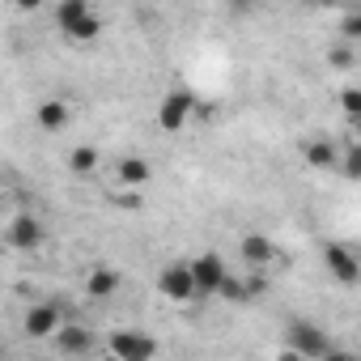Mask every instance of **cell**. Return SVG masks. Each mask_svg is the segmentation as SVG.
I'll list each match as a JSON object with an SVG mask.
<instances>
[{"label":"cell","mask_w":361,"mask_h":361,"mask_svg":"<svg viewBox=\"0 0 361 361\" xmlns=\"http://www.w3.org/2000/svg\"><path fill=\"white\" fill-rule=\"evenodd\" d=\"M60 323H64V306L60 302H35L22 314V336L26 340H51Z\"/></svg>","instance_id":"cell-7"},{"label":"cell","mask_w":361,"mask_h":361,"mask_svg":"<svg viewBox=\"0 0 361 361\" xmlns=\"http://www.w3.org/2000/svg\"><path fill=\"white\" fill-rule=\"evenodd\" d=\"M331 60H336L340 68H348V64H353V47H348V43H344V47H331Z\"/></svg>","instance_id":"cell-20"},{"label":"cell","mask_w":361,"mask_h":361,"mask_svg":"<svg viewBox=\"0 0 361 361\" xmlns=\"http://www.w3.org/2000/svg\"><path fill=\"white\" fill-rule=\"evenodd\" d=\"M323 264H327V272H331L344 289H353V285L361 281V259H357V251H353L348 243H327V247H323Z\"/></svg>","instance_id":"cell-9"},{"label":"cell","mask_w":361,"mask_h":361,"mask_svg":"<svg viewBox=\"0 0 361 361\" xmlns=\"http://www.w3.org/2000/svg\"><path fill=\"white\" fill-rule=\"evenodd\" d=\"M188 268H192V289H196V302H204V298H217V289H221V281H226V259L217 255V251H204V255H196V259H188Z\"/></svg>","instance_id":"cell-5"},{"label":"cell","mask_w":361,"mask_h":361,"mask_svg":"<svg viewBox=\"0 0 361 361\" xmlns=\"http://www.w3.org/2000/svg\"><path fill=\"white\" fill-rule=\"evenodd\" d=\"M68 119H73V106H68L64 98H43V102L35 106V123H39L47 136H60V132L68 128Z\"/></svg>","instance_id":"cell-12"},{"label":"cell","mask_w":361,"mask_h":361,"mask_svg":"<svg viewBox=\"0 0 361 361\" xmlns=\"http://www.w3.org/2000/svg\"><path fill=\"white\" fill-rule=\"evenodd\" d=\"M319 361H357V357H353L348 348H336V344H331V348H327V353H323Z\"/></svg>","instance_id":"cell-21"},{"label":"cell","mask_w":361,"mask_h":361,"mask_svg":"<svg viewBox=\"0 0 361 361\" xmlns=\"http://www.w3.org/2000/svg\"><path fill=\"white\" fill-rule=\"evenodd\" d=\"M115 178H119V188H145L149 178H153V166L132 153V157H119L115 161Z\"/></svg>","instance_id":"cell-14"},{"label":"cell","mask_w":361,"mask_h":361,"mask_svg":"<svg viewBox=\"0 0 361 361\" xmlns=\"http://www.w3.org/2000/svg\"><path fill=\"white\" fill-rule=\"evenodd\" d=\"M238 255H243V268H247V272H268V268L281 259V247H276V238L251 230V234H243Z\"/></svg>","instance_id":"cell-8"},{"label":"cell","mask_w":361,"mask_h":361,"mask_svg":"<svg viewBox=\"0 0 361 361\" xmlns=\"http://www.w3.org/2000/svg\"><path fill=\"white\" fill-rule=\"evenodd\" d=\"M340 106H344L348 119H357V111H361V90H357V85H344V90H340Z\"/></svg>","instance_id":"cell-19"},{"label":"cell","mask_w":361,"mask_h":361,"mask_svg":"<svg viewBox=\"0 0 361 361\" xmlns=\"http://www.w3.org/2000/svg\"><path fill=\"white\" fill-rule=\"evenodd\" d=\"M98 166H102V153H98L94 145H77V149L68 153V174H73V178H90V174H98Z\"/></svg>","instance_id":"cell-16"},{"label":"cell","mask_w":361,"mask_h":361,"mask_svg":"<svg viewBox=\"0 0 361 361\" xmlns=\"http://www.w3.org/2000/svg\"><path fill=\"white\" fill-rule=\"evenodd\" d=\"M276 361H302V357H293V353H289V348H285V353H281V357H276Z\"/></svg>","instance_id":"cell-22"},{"label":"cell","mask_w":361,"mask_h":361,"mask_svg":"<svg viewBox=\"0 0 361 361\" xmlns=\"http://www.w3.org/2000/svg\"><path fill=\"white\" fill-rule=\"evenodd\" d=\"M0 361H5V357H0Z\"/></svg>","instance_id":"cell-24"},{"label":"cell","mask_w":361,"mask_h":361,"mask_svg":"<svg viewBox=\"0 0 361 361\" xmlns=\"http://www.w3.org/2000/svg\"><path fill=\"white\" fill-rule=\"evenodd\" d=\"M106 353L115 361H157V340L140 327H115L106 336Z\"/></svg>","instance_id":"cell-4"},{"label":"cell","mask_w":361,"mask_h":361,"mask_svg":"<svg viewBox=\"0 0 361 361\" xmlns=\"http://www.w3.org/2000/svg\"><path fill=\"white\" fill-rule=\"evenodd\" d=\"M51 22L68 43H94L102 35V18H98V9L90 0H60L51 9Z\"/></svg>","instance_id":"cell-1"},{"label":"cell","mask_w":361,"mask_h":361,"mask_svg":"<svg viewBox=\"0 0 361 361\" xmlns=\"http://www.w3.org/2000/svg\"><path fill=\"white\" fill-rule=\"evenodd\" d=\"M196 106H200V98H196V90H192V85H174V90L157 102V128H161L166 136L183 132V128L192 123Z\"/></svg>","instance_id":"cell-2"},{"label":"cell","mask_w":361,"mask_h":361,"mask_svg":"<svg viewBox=\"0 0 361 361\" xmlns=\"http://www.w3.org/2000/svg\"><path fill=\"white\" fill-rule=\"evenodd\" d=\"M285 348L293 357H302V361H319L331 348V336L319 323H310V319H289L285 323Z\"/></svg>","instance_id":"cell-3"},{"label":"cell","mask_w":361,"mask_h":361,"mask_svg":"<svg viewBox=\"0 0 361 361\" xmlns=\"http://www.w3.org/2000/svg\"><path fill=\"white\" fill-rule=\"evenodd\" d=\"M157 293H161L166 302H174V306H188V302H196V289H192V268H188V259H174V264H166V268L157 272Z\"/></svg>","instance_id":"cell-6"},{"label":"cell","mask_w":361,"mask_h":361,"mask_svg":"<svg viewBox=\"0 0 361 361\" xmlns=\"http://www.w3.org/2000/svg\"><path fill=\"white\" fill-rule=\"evenodd\" d=\"M51 344H56V353H60V357L81 361V357H90V353H94L98 336H94L85 323H60V327H56V336H51Z\"/></svg>","instance_id":"cell-10"},{"label":"cell","mask_w":361,"mask_h":361,"mask_svg":"<svg viewBox=\"0 0 361 361\" xmlns=\"http://www.w3.org/2000/svg\"><path fill=\"white\" fill-rule=\"evenodd\" d=\"M0 357H5V348H0Z\"/></svg>","instance_id":"cell-23"},{"label":"cell","mask_w":361,"mask_h":361,"mask_svg":"<svg viewBox=\"0 0 361 361\" xmlns=\"http://www.w3.org/2000/svg\"><path fill=\"white\" fill-rule=\"evenodd\" d=\"M5 243H9L13 251H39V247L47 243V226H43L35 213H18V217L9 221V230H5Z\"/></svg>","instance_id":"cell-11"},{"label":"cell","mask_w":361,"mask_h":361,"mask_svg":"<svg viewBox=\"0 0 361 361\" xmlns=\"http://www.w3.org/2000/svg\"><path fill=\"white\" fill-rule=\"evenodd\" d=\"M119 285H123V276L111 264H98V268L85 272V293L90 298H111V293H119Z\"/></svg>","instance_id":"cell-15"},{"label":"cell","mask_w":361,"mask_h":361,"mask_svg":"<svg viewBox=\"0 0 361 361\" xmlns=\"http://www.w3.org/2000/svg\"><path fill=\"white\" fill-rule=\"evenodd\" d=\"M302 157H306L310 170H336L340 149H336V140H327V136H310V140L302 145Z\"/></svg>","instance_id":"cell-13"},{"label":"cell","mask_w":361,"mask_h":361,"mask_svg":"<svg viewBox=\"0 0 361 361\" xmlns=\"http://www.w3.org/2000/svg\"><path fill=\"white\" fill-rule=\"evenodd\" d=\"M340 39H344L348 47L361 39V9H348V13H344V22H340Z\"/></svg>","instance_id":"cell-18"},{"label":"cell","mask_w":361,"mask_h":361,"mask_svg":"<svg viewBox=\"0 0 361 361\" xmlns=\"http://www.w3.org/2000/svg\"><path fill=\"white\" fill-rule=\"evenodd\" d=\"M336 170L348 178V183H357V178H361V149H357V140H348V145H344V153H340Z\"/></svg>","instance_id":"cell-17"}]
</instances>
